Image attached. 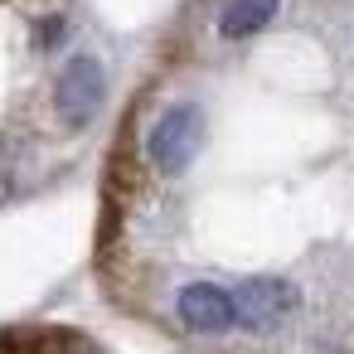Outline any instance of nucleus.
I'll list each match as a JSON object with an SVG mask.
<instances>
[{
  "instance_id": "2",
  "label": "nucleus",
  "mask_w": 354,
  "mask_h": 354,
  "mask_svg": "<svg viewBox=\"0 0 354 354\" xmlns=\"http://www.w3.org/2000/svg\"><path fill=\"white\" fill-rule=\"evenodd\" d=\"M107 102V73L93 54H73L54 78V112L64 127H88Z\"/></svg>"
},
{
  "instance_id": "3",
  "label": "nucleus",
  "mask_w": 354,
  "mask_h": 354,
  "mask_svg": "<svg viewBox=\"0 0 354 354\" xmlns=\"http://www.w3.org/2000/svg\"><path fill=\"white\" fill-rule=\"evenodd\" d=\"M296 306H301V291L291 277H243L233 291L238 325L248 330H277L296 315Z\"/></svg>"
},
{
  "instance_id": "4",
  "label": "nucleus",
  "mask_w": 354,
  "mask_h": 354,
  "mask_svg": "<svg viewBox=\"0 0 354 354\" xmlns=\"http://www.w3.org/2000/svg\"><path fill=\"white\" fill-rule=\"evenodd\" d=\"M175 315H180V325L194 330V335H223V330H233V320H238L233 291H223V286H214V281H189V286L175 296Z\"/></svg>"
},
{
  "instance_id": "7",
  "label": "nucleus",
  "mask_w": 354,
  "mask_h": 354,
  "mask_svg": "<svg viewBox=\"0 0 354 354\" xmlns=\"http://www.w3.org/2000/svg\"><path fill=\"white\" fill-rule=\"evenodd\" d=\"M64 39H68V20H64V15L39 20V30H35V49H39V54H54Z\"/></svg>"
},
{
  "instance_id": "5",
  "label": "nucleus",
  "mask_w": 354,
  "mask_h": 354,
  "mask_svg": "<svg viewBox=\"0 0 354 354\" xmlns=\"http://www.w3.org/2000/svg\"><path fill=\"white\" fill-rule=\"evenodd\" d=\"M277 10H281V0H228V6L218 10V35L228 44L252 39V35H262L277 20Z\"/></svg>"
},
{
  "instance_id": "1",
  "label": "nucleus",
  "mask_w": 354,
  "mask_h": 354,
  "mask_svg": "<svg viewBox=\"0 0 354 354\" xmlns=\"http://www.w3.org/2000/svg\"><path fill=\"white\" fill-rule=\"evenodd\" d=\"M199 146H204V107L199 102H175V107H165L151 122L141 151H146V165L156 175L175 180V175L189 170V160L199 156Z\"/></svg>"
},
{
  "instance_id": "6",
  "label": "nucleus",
  "mask_w": 354,
  "mask_h": 354,
  "mask_svg": "<svg viewBox=\"0 0 354 354\" xmlns=\"http://www.w3.org/2000/svg\"><path fill=\"white\" fill-rule=\"evenodd\" d=\"M0 354H64V344H54V335H0Z\"/></svg>"
}]
</instances>
